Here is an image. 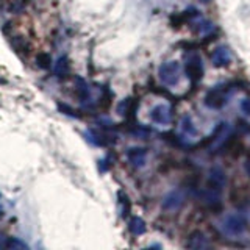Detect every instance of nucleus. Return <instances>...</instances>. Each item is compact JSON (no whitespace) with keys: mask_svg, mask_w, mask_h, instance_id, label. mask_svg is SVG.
<instances>
[{"mask_svg":"<svg viewBox=\"0 0 250 250\" xmlns=\"http://www.w3.org/2000/svg\"><path fill=\"white\" fill-rule=\"evenodd\" d=\"M221 229L227 236H239L246 231V221L239 214H229L222 219Z\"/></svg>","mask_w":250,"mask_h":250,"instance_id":"f257e3e1","label":"nucleus"},{"mask_svg":"<svg viewBox=\"0 0 250 250\" xmlns=\"http://www.w3.org/2000/svg\"><path fill=\"white\" fill-rule=\"evenodd\" d=\"M160 80L166 86H174L180 80V64L177 61H167L158 70Z\"/></svg>","mask_w":250,"mask_h":250,"instance_id":"f03ea898","label":"nucleus"},{"mask_svg":"<svg viewBox=\"0 0 250 250\" xmlns=\"http://www.w3.org/2000/svg\"><path fill=\"white\" fill-rule=\"evenodd\" d=\"M183 203H185V192L182 189H175V191H170L166 197L163 199V208L174 213V211L183 207Z\"/></svg>","mask_w":250,"mask_h":250,"instance_id":"7ed1b4c3","label":"nucleus"},{"mask_svg":"<svg viewBox=\"0 0 250 250\" xmlns=\"http://www.w3.org/2000/svg\"><path fill=\"white\" fill-rule=\"evenodd\" d=\"M205 104H207V106L213 108V109L222 108L227 104V92L221 88L211 89L205 97Z\"/></svg>","mask_w":250,"mask_h":250,"instance_id":"20e7f679","label":"nucleus"},{"mask_svg":"<svg viewBox=\"0 0 250 250\" xmlns=\"http://www.w3.org/2000/svg\"><path fill=\"white\" fill-rule=\"evenodd\" d=\"M150 119L155 124H160V125L170 124V121H172L170 108L167 105H156V106H153V109L150 111Z\"/></svg>","mask_w":250,"mask_h":250,"instance_id":"39448f33","label":"nucleus"},{"mask_svg":"<svg viewBox=\"0 0 250 250\" xmlns=\"http://www.w3.org/2000/svg\"><path fill=\"white\" fill-rule=\"evenodd\" d=\"M231 61V53H230V49L229 47H217V49L213 52L211 55V62H213V66L216 67H225L229 66Z\"/></svg>","mask_w":250,"mask_h":250,"instance_id":"423d86ee","label":"nucleus"},{"mask_svg":"<svg viewBox=\"0 0 250 250\" xmlns=\"http://www.w3.org/2000/svg\"><path fill=\"white\" fill-rule=\"evenodd\" d=\"M208 183L211 188H216V189H222V188L227 185V175L222 167L214 166L211 167L208 172Z\"/></svg>","mask_w":250,"mask_h":250,"instance_id":"0eeeda50","label":"nucleus"},{"mask_svg":"<svg viewBox=\"0 0 250 250\" xmlns=\"http://www.w3.org/2000/svg\"><path fill=\"white\" fill-rule=\"evenodd\" d=\"M186 74L194 82H197V80H200V78H202V75H203V66H202V60L197 57V55L191 57L189 61L186 62Z\"/></svg>","mask_w":250,"mask_h":250,"instance_id":"6e6552de","label":"nucleus"},{"mask_svg":"<svg viewBox=\"0 0 250 250\" xmlns=\"http://www.w3.org/2000/svg\"><path fill=\"white\" fill-rule=\"evenodd\" d=\"M186 247L194 249V250H205V249L209 247V239L207 238L205 233L194 231V233L189 234V238H188Z\"/></svg>","mask_w":250,"mask_h":250,"instance_id":"1a4fd4ad","label":"nucleus"},{"mask_svg":"<svg viewBox=\"0 0 250 250\" xmlns=\"http://www.w3.org/2000/svg\"><path fill=\"white\" fill-rule=\"evenodd\" d=\"M231 133V125L227 124V122H222L221 125L217 127L216 133H214V138H213V148H217L221 147L227 139H229Z\"/></svg>","mask_w":250,"mask_h":250,"instance_id":"9d476101","label":"nucleus"},{"mask_svg":"<svg viewBox=\"0 0 250 250\" xmlns=\"http://www.w3.org/2000/svg\"><path fill=\"white\" fill-rule=\"evenodd\" d=\"M127 156H128V160H130V163L133 164V166L141 167V166H144V164H146L147 153H146L144 148L135 147V148H130V150L127 152Z\"/></svg>","mask_w":250,"mask_h":250,"instance_id":"9b49d317","label":"nucleus"},{"mask_svg":"<svg viewBox=\"0 0 250 250\" xmlns=\"http://www.w3.org/2000/svg\"><path fill=\"white\" fill-rule=\"evenodd\" d=\"M202 199L205 203H208V205H214V203L221 200V189H216V188L209 186L208 189L202 192Z\"/></svg>","mask_w":250,"mask_h":250,"instance_id":"f8f14e48","label":"nucleus"},{"mask_svg":"<svg viewBox=\"0 0 250 250\" xmlns=\"http://www.w3.org/2000/svg\"><path fill=\"white\" fill-rule=\"evenodd\" d=\"M128 227H130V231L133 234H144L146 230H147L144 219H141V217H133L131 221H130V225Z\"/></svg>","mask_w":250,"mask_h":250,"instance_id":"ddd939ff","label":"nucleus"},{"mask_svg":"<svg viewBox=\"0 0 250 250\" xmlns=\"http://www.w3.org/2000/svg\"><path fill=\"white\" fill-rule=\"evenodd\" d=\"M53 70H55V74H57L58 77H64L69 74V61L66 57H61L57 62H55V66H53Z\"/></svg>","mask_w":250,"mask_h":250,"instance_id":"4468645a","label":"nucleus"},{"mask_svg":"<svg viewBox=\"0 0 250 250\" xmlns=\"http://www.w3.org/2000/svg\"><path fill=\"white\" fill-rule=\"evenodd\" d=\"M182 131L185 133V135L188 136H195L197 135V128L194 127V122L191 121V117H183L182 121Z\"/></svg>","mask_w":250,"mask_h":250,"instance_id":"2eb2a0df","label":"nucleus"},{"mask_svg":"<svg viewBox=\"0 0 250 250\" xmlns=\"http://www.w3.org/2000/svg\"><path fill=\"white\" fill-rule=\"evenodd\" d=\"M36 62H38L39 67L49 69L50 67V62H52V58H50L49 53H39L38 57H36Z\"/></svg>","mask_w":250,"mask_h":250,"instance_id":"dca6fc26","label":"nucleus"},{"mask_svg":"<svg viewBox=\"0 0 250 250\" xmlns=\"http://www.w3.org/2000/svg\"><path fill=\"white\" fill-rule=\"evenodd\" d=\"M8 249H13V250H27L28 246L25 244V242H22L19 239H10V242H8Z\"/></svg>","mask_w":250,"mask_h":250,"instance_id":"f3484780","label":"nucleus"},{"mask_svg":"<svg viewBox=\"0 0 250 250\" xmlns=\"http://www.w3.org/2000/svg\"><path fill=\"white\" fill-rule=\"evenodd\" d=\"M241 109H242V113L250 116V99H246V100L241 102Z\"/></svg>","mask_w":250,"mask_h":250,"instance_id":"a211bd4d","label":"nucleus"},{"mask_svg":"<svg viewBox=\"0 0 250 250\" xmlns=\"http://www.w3.org/2000/svg\"><path fill=\"white\" fill-rule=\"evenodd\" d=\"M8 242H10V238H6L5 234H0V250L8 249Z\"/></svg>","mask_w":250,"mask_h":250,"instance_id":"6ab92c4d","label":"nucleus"},{"mask_svg":"<svg viewBox=\"0 0 250 250\" xmlns=\"http://www.w3.org/2000/svg\"><path fill=\"white\" fill-rule=\"evenodd\" d=\"M246 170H247V174L250 175V160L246 161Z\"/></svg>","mask_w":250,"mask_h":250,"instance_id":"aec40b11","label":"nucleus"},{"mask_svg":"<svg viewBox=\"0 0 250 250\" xmlns=\"http://www.w3.org/2000/svg\"><path fill=\"white\" fill-rule=\"evenodd\" d=\"M202 2H209V0H202Z\"/></svg>","mask_w":250,"mask_h":250,"instance_id":"412c9836","label":"nucleus"},{"mask_svg":"<svg viewBox=\"0 0 250 250\" xmlns=\"http://www.w3.org/2000/svg\"><path fill=\"white\" fill-rule=\"evenodd\" d=\"M0 216H2V209H0Z\"/></svg>","mask_w":250,"mask_h":250,"instance_id":"4be33fe9","label":"nucleus"}]
</instances>
